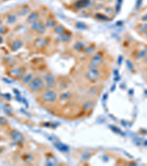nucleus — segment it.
<instances>
[{
  "label": "nucleus",
  "instance_id": "obj_24",
  "mask_svg": "<svg viewBox=\"0 0 147 166\" xmlns=\"http://www.w3.org/2000/svg\"><path fill=\"white\" fill-rule=\"evenodd\" d=\"M147 56V49H141V50L137 52V53L135 54V59H145Z\"/></svg>",
  "mask_w": 147,
  "mask_h": 166
},
{
  "label": "nucleus",
  "instance_id": "obj_6",
  "mask_svg": "<svg viewBox=\"0 0 147 166\" xmlns=\"http://www.w3.org/2000/svg\"><path fill=\"white\" fill-rule=\"evenodd\" d=\"M46 89H54L57 86V78L52 72H47L43 76Z\"/></svg>",
  "mask_w": 147,
  "mask_h": 166
},
{
  "label": "nucleus",
  "instance_id": "obj_9",
  "mask_svg": "<svg viewBox=\"0 0 147 166\" xmlns=\"http://www.w3.org/2000/svg\"><path fill=\"white\" fill-rule=\"evenodd\" d=\"M41 12L39 11H32L29 13L26 17V22H27L29 25L34 23V22H37V21L41 20Z\"/></svg>",
  "mask_w": 147,
  "mask_h": 166
},
{
  "label": "nucleus",
  "instance_id": "obj_10",
  "mask_svg": "<svg viewBox=\"0 0 147 166\" xmlns=\"http://www.w3.org/2000/svg\"><path fill=\"white\" fill-rule=\"evenodd\" d=\"M72 33L69 31L66 30L64 33L61 34L60 35H57L55 41L57 42V43H60V44H66V43H69L71 41L72 39Z\"/></svg>",
  "mask_w": 147,
  "mask_h": 166
},
{
  "label": "nucleus",
  "instance_id": "obj_2",
  "mask_svg": "<svg viewBox=\"0 0 147 166\" xmlns=\"http://www.w3.org/2000/svg\"><path fill=\"white\" fill-rule=\"evenodd\" d=\"M59 95L57 92L53 89H46L41 95V99L47 104H53L58 100Z\"/></svg>",
  "mask_w": 147,
  "mask_h": 166
},
{
  "label": "nucleus",
  "instance_id": "obj_29",
  "mask_svg": "<svg viewBox=\"0 0 147 166\" xmlns=\"http://www.w3.org/2000/svg\"><path fill=\"white\" fill-rule=\"evenodd\" d=\"M90 156H91L90 153L85 152V153H83V154H82L80 158H81L82 161H87V160H89V158L90 157Z\"/></svg>",
  "mask_w": 147,
  "mask_h": 166
},
{
  "label": "nucleus",
  "instance_id": "obj_34",
  "mask_svg": "<svg viewBox=\"0 0 147 166\" xmlns=\"http://www.w3.org/2000/svg\"><path fill=\"white\" fill-rule=\"evenodd\" d=\"M141 20L144 21V22H146V21H147V13L145 14L144 16H143L142 18H141Z\"/></svg>",
  "mask_w": 147,
  "mask_h": 166
},
{
  "label": "nucleus",
  "instance_id": "obj_15",
  "mask_svg": "<svg viewBox=\"0 0 147 166\" xmlns=\"http://www.w3.org/2000/svg\"><path fill=\"white\" fill-rule=\"evenodd\" d=\"M96 52H97V48H96V47L93 45H86L85 49H83V53L85 55H87V56L90 57V56L94 55Z\"/></svg>",
  "mask_w": 147,
  "mask_h": 166
},
{
  "label": "nucleus",
  "instance_id": "obj_4",
  "mask_svg": "<svg viewBox=\"0 0 147 166\" xmlns=\"http://www.w3.org/2000/svg\"><path fill=\"white\" fill-rule=\"evenodd\" d=\"M100 68H89L85 72V78L90 83H97L102 78Z\"/></svg>",
  "mask_w": 147,
  "mask_h": 166
},
{
  "label": "nucleus",
  "instance_id": "obj_39",
  "mask_svg": "<svg viewBox=\"0 0 147 166\" xmlns=\"http://www.w3.org/2000/svg\"><path fill=\"white\" fill-rule=\"evenodd\" d=\"M146 79H147V76H146Z\"/></svg>",
  "mask_w": 147,
  "mask_h": 166
},
{
  "label": "nucleus",
  "instance_id": "obj_23",
  "mask_svg": "<svg viewBox=\"0 0 147 166\" xmlns=\"http://www.w3.org/2000/svg\"><path fill=\"white\" fill-rule=\"evenodd\" d=\"M74 27H75L77 30H85L88 29V26L87 25V24L83 22H75Z\"/></svg>",
  "mask_w": 147,
  "mask_h": 166
},
{
  "label": "nucleus",
  "instance_id": "obj_28",
  "mask_svg": "<svg viewBox=\"0 0 147 166\" xmlns=\"http://www.w3.org/2000/svg\"><path fill=\"white\" fill-rule=\"evenodd\" d=\"M104 13L107 14V16L111 15V14L113 13H115V10H114V8H112V7H110V6L104 7Z\"/></svg>",
  "mask_w": 147,
  "mask_h": 166
},
{
  "label": "nucleus",
  "instance_id": "obj_30",
  "mask_svg": "<svg viewBox=\"0 0 147 166\" xmlns=\"http://www.w3.org/2000/svg\"><path fill=\"white\" fill-rule=\"evenodd\" d=\"M24 161L26 162L27 163H30L31 162L33 161V155H32L31 154H26V155H25Z\"/></svg>",
  "mask_w": 147,
  "mask_h": 166
},
{
  "label": "nucleus",
  "instance_id": "obj_18",
  "mask_svg": "<svg viewBox=\"0 0 147 166\" xmlns=\"http://www.w3.org/2000/svg\"><path fill=\"white\" fill-rule=\"evenodd\" d=\"M23 45L24 44L22 40H21V39H15L10 44V49L13 52H15V51H18V49H20L23 47Z\"/></svg>",
  "mask_w": 147,
  "mask_h": 166
},
{
  "label": "nucleus",
  "instance_id": "obj_31",
  "mask_svg": "<svg viewBox=\"0 0 147 166\" xmlns=\"http://www.w3.org/2000/svg\"><path fill=\"white\" fill-rule=\"evenodd\" d=\"M8 31V28L5 26H3L2 25H0V35L5 34Z\"/></svg>",
  "mask_w": 147,
  "mask_h": 166
},
{
  "label": "nucleus",
  "instance_id": "obj_8",
  "mask_svg": "<svg viewBox=\"0 0 147 166\" xmlns=\"http://www.w3.org/2000/svg\"><path fill=\"white\" fill-rule=\"evenodd\" d=\"M26 73V70H25V68L22 67H18L15 68V69H13L11 70H10L9 75L11 78H13L15 79H22V78L24 76V74Z\"/></svg>",
  "mask_w": 147,
  "mask_h": 166
},
{
  "label": "nucleus",
  "instance_id": "obj_36",
  "mask_svg": "<svg viewBox=\"0 0 147 166\" xmlns=\"http://www.w3.org/2000/svg\"><path fill=\"white\" fill-rule=\"evenodd\" d=\"M144 37H145L146 39H147V31H146L144 33Z\"/></svg>",
  "mask_w": 147,
  "mask_h": 166
},
{
  "label": "nucleus",
  "instance_id": "obj_27",
  "mask_svg": "<svg viewBox=\"0 0 147 166\" xmlns=\"http://www.w3.org/2000/svg\"><path fill=\"white\" fill-rule=\"evenodd\" d=\"M136 30L139 33L144 34L146 31H147V23L140 24L137 26Z\"/></svg>",
  "mask_w": 147,
  "mask_h": 166
},
{
  "label": "nucleus",
  "instance_id": "obj_35",
  "mask_svg": "<svg viewBox=\"0 0 147 166\" xmlns=\"http://www.w3.org/2000/svg\"><path fill=\"white\" fill-rule=\"evenodd\" d=\"M95 2H97V3H103L104 2V0H94Z\"/></svg>",
  "mask_w": 147,
  "mask_h": 166
},
{
  "label": "nucleus",
  "instance_id": "obj_37",
  "mask_svg": "<svg viewBox=\"0 0 147 166\" xmlns=\"http://www.w3.org/2000/svg\"><path fill=\"white\" fill-rule=\"evenodd\" d=\"M144 62H145L146 64H147V56L145 58V59H144Z\"/></svg>",
  "mask_w": 147,
  "mask_h": 166
},
{
  "label": "nucleus",
  "instance_id": "obj_1",
  "mask_svg": "<svg viewBox=\"0 0 147 166\" xmlns=\"http://www.w3.org/2000/svg\"><path fill=\"white\" fill-rule=\"evenodd\" d=\"M27 88L31 92H33V93H38V92H43L46 89V85H45L43 77L39 76H35L30 83L27 85Z\"/></svg>",
  "mask_w": 147,
  "mask_h": 166
},
{
  "label": "nucleus",
  "instance_id": "obj_40",
  "mask_svg": "<svg viewBox=\"0 0 147 166\" xmlns=\"http://www.w3.org/2000/svg\"><path fill=\"white\" fill-rule=\"evenodd\" d=\"M0 140H1V138H0Z\"/></svg>",
  "mask_w": 147,
  "mask_h": 166
},
{
  "label": "nucleus",
  "instance_id": "obj_19",
  "mask_svg": "<svg viewBox=\"0 0 147 166\" xmlns=\"http://www.w3.org/2000/svg\"><path fill=\"white\" fill-rule=\"evenodd\" d=\"M66 30H67V29L63 25H60V24L58 23L57 26L52 30V32H53V33L55 35H56L57 36V35H60L61 34L64 33Z\"/></svg>",
  "mask_w": 147,
  "mask_h": 166
},
{
  "label": "nucleus",
  "instance_id": "obj_5",
  "mask_svg": "<svg viewBox=\"0 0 147 166\" xmlns=\"http://www.w3.org/2000/svg\"><path fill=\"white\" fill-rule=\"evenodd\" d=\"M96 2L94 0H77L73 4L74 8L77 11L94 8Z\"/></svg>",
  "mask_w": 147,
  "mask_h": 166
},
{
  "label": "nucleus",
  "instance_id": "obj_11",
  "mask_svg": "<svg viewBox=\"0 0 147 166\" xmlns=\"http://www.w3.org/2000/svg\"><path fill=\"white\" fill-rule=\"evenodd\" d=\"M31 11H31V8L29 7V5H22V7L18 8V11H16L15 13L17 14V16H18V17H27Z\"/></svg>",
  "mask_w": 147,
  "mask_h": 166
},
{
  "label": "nucleus",
  "instance_id": "obj_21",
  "mask_svg": "<svg viewBox=\"0 0 147 166\" xmlns=\"http://www.w3.org/2000/svg\"><path fill=\"white\" fill-rule=\"evenodd\" d=\"M43 22V21L39 20V21H37V22H34V23L30 24V25H29V29H30V30L32 31V32L36 33L37 30L39 29V28H40L41 25H42Z\"/></svg>",
  "mask_w": 147,
  "mask_h": 166
},
{
  "label": "nucleus",
  "instance_id": "obj_17",
  "mask_svg": "<svg viewBox=\"0 0 147 166\" xmlns=\"http://www.w3.org/2000/svg\"><path fill=\"white\" fill-rule=\"evenodd\" d=\"M44 23L45 25L46 26V28H47V29H51L52 30L55 27L57 26L58 22H57V20H56L55 18H53V17H49V18H46Z\"/></svg>",
  "mask_w": 147,
  "mask_h": 166
},
{
  "label": "nucleus",
  "instance_id": "obj_7",
  "mask_svg": "<svg viewBox=\"0 0 147 166\" xmlns=\"http://www.w3.org/2000/svg\"><path fill=\"white\" fill-rule=\"evenodd\" d=\"M49 42H50V40H49V38L46 36H43V35H40V36L37 37L36 39L33 41V46L36 49H44L45 47H46L49 45Z\"/></svg>",
  "mask_w": 147,
  "mask_h": 166
},
{
  "label": "nucleus",
  "instance_id": "obj_20",
  "mask_svg": "<svg viewBox=\"0 0 147 166\" xmlns=\"http://www.w3.org/2000/svg\"><path fill=\"white\" fill-rule=\"evenodd\" d=\"M54 145H55V147L57 148L59 151H62V152H68L69 150V147L67 146H66L65 144H63V143H60L59 141L54 142Z\"/></svg>",
  "mask_w": 147,
  "mask_h": 166
},
{
  "label": "nucleus",
  "instance_id": "obj_33",
  "mask_svg": "<svg viewBox=\"0 0 147 166\" xmlns=\"http://www.w3.org/2000/svg\"><path fill=\"white\" fill-rule=\"evenodd\" d=\"M89 92L91 95H96L97 93V88L95 86H92L89 89Z\"/></svg>",
  "mask_w": 147,
  "mask_h": 166
},
{
  "label": "nucleus",
  "instance_id": "obj_25",
  "mask_svg": "<svg viewBox=\"0 0 147 166\" xmlns=\"http://www.w3.org/2000/svg\"><path fill=\"white\" fill-rule=\"evenodd\" d=\"M97 19H99V20L101 21H108L109 20V16H107V14L105 13H97L95 14L94 16Z\"/></svg>",
  "mask_w": 147,
  "mask_h": 166
},
{
  "label": "nucleus",
  "instance_id": "obj_32",
  "mask_svg": "<svg viewBox=\"0 0 147 166\" xmlns=\"http://www.w3.org/2000/svg\"><path fill=\"white\" fill-rule=\"evenodd\" d=\"M8 124V120L3 117H0V126H5Z\"/></svg>",
  "mask_w": 147,
  "mask_h": 166
},
{
  "label": "nucleus",
  "instance_id": "obj_16",
  "mask_svg": "<svg viewBox=\"0 0 147 166\" xmlns=\"http://www.w3.org/2000/svg\"><path fill=\"white\" fill-rule=\"evenodd\" d=\"M34 77H35V75H34L33 72H27V73L24 74V76L22 78L21 81H22V84L27 85H27L30 83L31 81L33 79Z\"/></svg>",
  "mask_w": 147,
  "mask_h": 166
},
{
  "label": "nucleus",
  "instance_id": "obj_22",
  "mask_svg": "<svg viewBox=\"0 0 147 166\" xmlns=\"http://www.w3.org/2000/svg\"><path fill=\"white\" fill-rule=\"evenodd\" d=\"M94 106V102L92 101V100H88V101L85 102L83 103V110L85 111V112H88V111H90L92 108Z\"/></svg>",
  "mask_w": 147,
  "mask_h": 166
},
{
  "label": "nucleus",
  "instance_id": "obj_14",
  "mask_svg": "<svg viewBox=\"0 0 147 166\" xmlns=\"http://www.w3.org/2000/svg\"><path fill=\"white\" fill-rule=\"evenodd\" d=\"M86 47V44L83 41H77L75 42V43L74 44L72 48H73V50L76 52H83V49H85V47Z\"/></svg>",
  "mask_w": 147,
  "mask_h": 166
},
{
  "label": "nucleus",
  "instance_id": "obj_13",
  "mask_svg": "<svg viewBox=\"0 0 147 166\" xmlns=\"http://www.w3.org/2000/svg\"><path fill=\"white\" fill-rule=\"evenodd\" d=\"M18 16L16 13H8L5 16V19H6V23L8 25H14L18 21Z\"/></svg>",
  "mask_w": 147,
  "mask_h": 166
},
{
  "label": "nucleus",
  "instance_id": "obj_26",
  "mask_svg": "<svg viewBox=\"0 0 147 166\" xmlns=\"http://www.w3.org/2000/svg\"><path fill=\"white\" fill-rule=\"evenodd\" d=\"M71 96V92L70 91H66V92H63V93L60 95L59 98L61 100H63V101H66V100H68L70 98Z\"/></svg>",
  "mask_w": 147,
  "mask_h": 166
},
{
  "label": "nucleus",
  "instance_id": "obj_38",
  "mask_svg": "<svg viewBox=\"0 0 147 166\" xmlns=\"http://www.w3.org/2000/svg\"><path fill=\"white\" fill-rule=\"evenodd\" d=\"M2 42V37L0 35V43H1Z\"/></svg>",
  "mask_w": 147,
  "mask_h": 166
},
{
  "label": "nucleus",
  "instance_id": "obj_12",
  "mask_svg": "<svg viewBox=\"0 0 147 166\" xmlns=\"http://www.w3.org/2000/svg\"><path fill=\"white\" fill-rule=\"evenodd\" d=\"M10 137L12 139L13 141L15 142V143H21L24 140L23 134L16 130H13L11 131L10 134Z\"/></svg>",
  "mask_w": 147,
  "mask_h": 166
},
{
  "label": "nucleus",
  "instance_id": "obj_3",
  "mask_svg": "<svg viewBox=\"0 0 147 166\" xmlns=\"http://www.w3.org/2000/svg\"><path fill=\"white\" fill-rule=\"evenodd\" d=\"M104 64V57L102 52H96L89 59L87 69L89 68H101Z\"/></svg>",
  "mask_w": 147,
  "mask_h": 166
}]
</instances>
